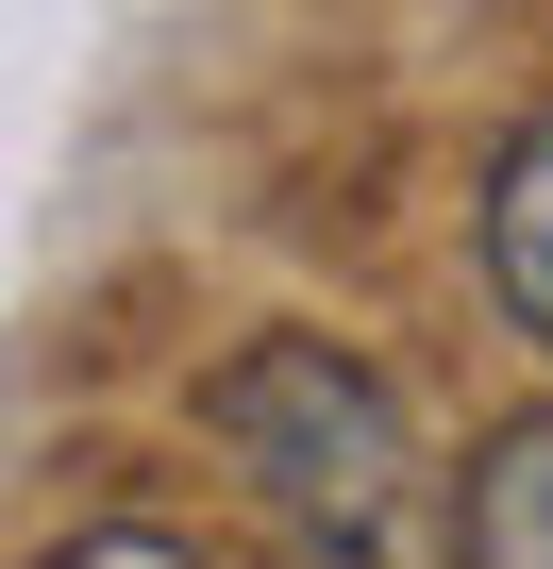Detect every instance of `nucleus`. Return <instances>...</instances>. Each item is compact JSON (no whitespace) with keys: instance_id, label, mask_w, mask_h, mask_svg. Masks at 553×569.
<instances>
[{"instance_id":"f257e3e1","label":"nucleus","mask_w":553,"mask_h":569,"mask_svg":"<svg viewBox=\"0 0 553 569\" xmlns=\"http://www.w3.org/2000/svg\"><path fill=\"white\" fill-rule=\"evenodd\" d=\"M201 436L286 519L303 569H436V536H453V469L419 452L403 386L369 352H336V336H251L201 386Z\"/></svg>"},{"instance_id":"f03ea898","label":"nucleus","mask_w":553,"mask_h":569,"mask_svg":"<svg viewBox=\"0 0 553 569\" xmlns=\"http://www.w3.org/2000/svg\"><path fill=\"white\" fill-rule=\"evenodd\" d=\"M453 569H553V402L470 452V486H453Z\"/></svg>"},{"instance_id":"7ed1b4c3","label":"nucleus","mask_w":553,"mask_h":569,"mask_svg":"<svg viewBox=\"0 0 553 569\" xmlns=\"http://www.w3.org/2000/svg\"><path fill=\"white\" fill-rule=\"evenodd\" d=\"M486 284H503V319L553 352V118H520L486 151Z\"/></svg>"},{"instance_id":"20e7f679","label":"nucleus","mask_w":553,"mask_h":569,"mask_svg":"<svg viewBox=\"0 0 553 569\" xmlns=\"http://www.w3.org/2000/svg\"><path fill=\"white\" fill-rule=\"evenodd\" d=\"M51 569H201V552H185L168 519H101V536H68Z\"/></svg>"}]
</instances>
